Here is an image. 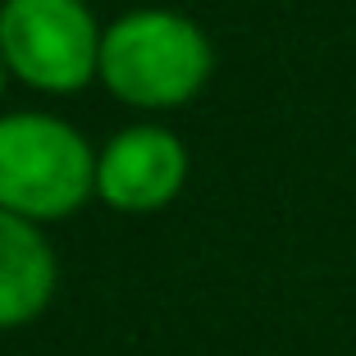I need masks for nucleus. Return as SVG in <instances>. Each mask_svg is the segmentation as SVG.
<instances>
[{
    "label": "nucleus",
    "mask_w": 356,
    "mask_h": 356,
    "mask_svg": "<svg viewBox=\"0 0 356 356\" xmlns=\"http://www.w3.org/2000/svg\"><path fill=\"white\" fill-rule=\"evenodd\" d=\"M215 74V42L192 14L133 5L105 23L96 83L128 110H178L197 101Z\"/></svg>",
    "instance_id": "nucleus-1"
},
{
    "label": "nucleus",
    "mask_w": 356,
    "mask_h": 356,
    "mask_svg": "<svg viewBox=\"0 0 356 356\" xmlns=\"http://www.w3.org/2000/svg\"><path fill=\"white\" fill-rule=\"evenodd\" d=\"M96 201V147L51 110H0V210L60 224Z\"/></svg>",
    "instance_id": "nucleus-2"
},
{
    "label": "nucleus",
    "mask_w": 356,
    "mask_h": 356,
    "mask_svg": "<svg viewBox=\"0 0 356 356\" xmlns=\"http://www.w3.org/2000/svg\"><path fill=\"white\" fill-rule=\"evenodd\" d=\"M105 23L87 0H0V55L14 83L74 96L96 83Z\"/></svg>",
    "instance_id": "nucleus-3"
},
{
    "label": "nucleus",
    "mask_w": 356,
    "mask_h": 356,
    "mask_svg": "<svg viewBox=\"0 0 356 356\" xmlns=\"http://www.w3.org/2000/svg\"><path fill=\"white\" fill-rule=\"evenodd\" d=\"M192 151L169 124L142 119L96 147V201L119 215H156L183 197Z\"/></svg>",
    "instance_id": "nucleus-4"
},
{
    "label": "nucleus",
    "mask_w": 356,
    "mask_h": 356,
    "mask_svg": "<svg viewBox=\"0 0 356 356\" xmlns=\"http://www.w3.org/2000/svg\"><path fill=\"white\" fill-rule=\"evenodd\" d=\"M60 288V261L42 224L0 210V329L42 320Z\"/></svg>",
    "instance_id": "nucleus-5"
},
{
    "label": "nucleus",
    "mask_w": 356,
    "mask_h": 356,
    "mask_svg": "<svg viewBox=\"0 0 356 356\" xmlns=\"http://www.w3.org/2000/svg\"><path fill=\"white\" fill-rule=\"evenodd\" d=\"M5 83H10V69H5V55H0V96H5Z\"/></svg>",
    "instance_id": "nucleus-6"
}]
</instances>
